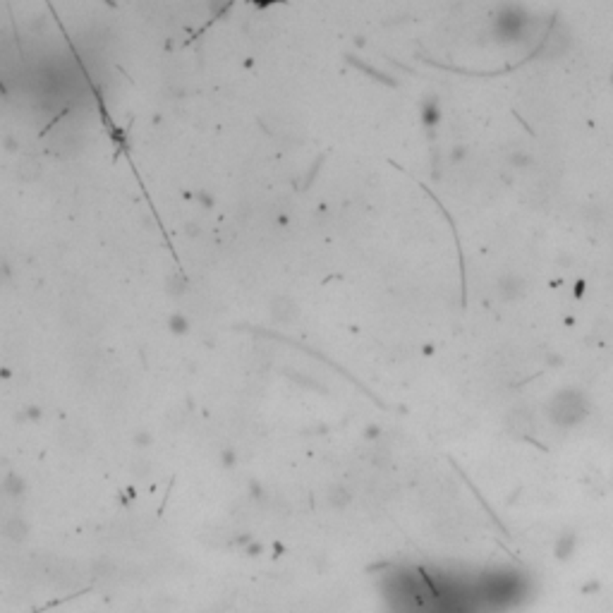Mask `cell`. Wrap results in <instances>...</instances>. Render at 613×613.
Instances as JSON below:
<instances>
[{"instance_id":"obj_2","label":"cell","mask_w":613,"mask_h":613,"mask_svg":"<svg viewBox=\"0 0 613 613\" xmlns=\"http://www.w3.org/2000/svg\"><path fill=\"white\" fill-rule=\"evenodd\" d=\"M611 82H613V77H611Z\"/></svg>"},{"instance_id":"obj_1","label":"cell","mask_w":613,"mask_h":613,"mask_svg":"<svg viewBox=\"0 0 613 613\" xmlns=\"http://www.w3.org/2000/svg\"><path fill=\"white\" fill-rule=\"evenodd\" d=\"M573 546H575V537H570V534L566 537V534H563L561 541H558V548H556L558 558H568L570 551H573Z\"/></svg>"}]
</instances>
